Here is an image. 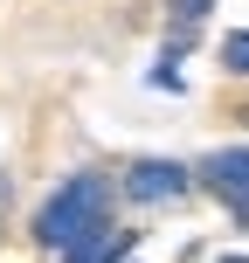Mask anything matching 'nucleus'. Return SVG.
Instances as JSON below:
<instances>
[{"mask_svg":"<svg viewBox=\"0 0 249 263\" xmlns=\"http://www.w3.org/2000/svg\"><path fill=\"white\" fill-rule=\"evenodd\" d=\"M111 201H118L111 173H69V180L35 208V242L49 256H69L76 242H90L97 229H111Z\"/></svg>","mask_w":249,"mask_h":263,"instance_id":"1","label":"nucleus"},{"mask_svg":"<svg viewBox=\"0 0 249 263\" xmlns=\"http://www.w3.org/2000/svg\"><path fill=\"white\" fill-rule=\"evenodd\" d=\"M194 180H201V173H194V166H180V159H131L125 180H118V194H125V201H139V208H159V201L194 194Z\"/></svg>","mask_w":249,"mask_h":263,"instance_id":"2","label":"nucleus"},{"mask_svg":"<svg viewBox=\"0 0 249 263\" xmlns=\"http://www.w3.org/2000/svg\"><path fill=\"white\" fill-rule=\"evenodd\" d=\"M194 173H201V187L249 229V145H222V153H208Z\"/></svg>","mask_w":249,"mask_h":263,"instance_id":"3","label":"nucleus"},{"mask_svg":"<svg viewBox=\"0 0 249 263\" xmlns=\"http://www.w3.org/2000/svg\"><path fill=\"white\" fill-rule=\"evenodd\" d=\"M131 250H139V229H118V222H111V229H97L90 242H76L63 263H125Z\"/></svg>","mask_w":249,"mask_h":263,"instance_id":"4","label":"nucleus"},{"mask_svg":"<svg viewBox=\"0 0 249 263\" xmlns=\"http://www.w3.org/2000/svg\"><path fill=\"white\" fill-rule=\"evenodd\" d=\"M208 7H215V0H166V21H173V35H166V55H173V63L187 55V42H194V28L208 21Z\"/></svg>","mask_w":249,"mask_h":263,"instance_id":"5","label":"nucleus"},{"mask_svg":"<svg viewBox=\"0 0 249 263\" xmlns=\"http://www.w3.org/2000/svg\"><path fill=\"white\" fill-rule=\"evenodd\" d=\"M222 69H228V77H249V28L222 35Z\"/></svg>","mask_w":249,"mask_h":263,"instance_id":"6","label":"nucleus"},{"mask_svg":"<svg viewBox=\"0 0 249 263\" xmlns=\"http://www.w3.org/2000/svg\"><path fill=\"white\" fill-rule=\"evenodd\" d=\"M222 263H249V256H222Z\"/></svg>","mask_w":249,"mask_h":263,"instance_id":"7","label":"nucleus"}]
</instances>
